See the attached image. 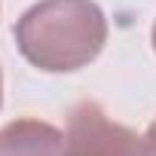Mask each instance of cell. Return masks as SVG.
<instances>
[{
  "mask_svg": "<svg viewBox=\"0 0 156 156\" xmlns=\"http://www.w3.org/2000/svg\"><path fill=\"white\" fill-rule=\"evenodd\" d=\"M153 49H156V25H153Z\"/></svg>",
  "mask_w": 156,
  "mask_h": 156,
  "instance_id": "5",
  "label": "cell"
},
{
  "mask_svg": "<svg viewBox=\"0 0 156 156\" xmlns=\"http://www.w3.org/2000/svg\"><path fill=\"white\" fill-rule=\"evenodd\" d=\"M144 156H156V119L150 122V129L144 135Z\"/></svg>",
  "mask_w": 156,
  "mask_h": 156,
  "instance_id": "4",
  "label": "cell"
},
{
  "mask_svg": "<svg viewBox=\"0 0 156 156\" xmlns=\"http://www.w3.org/2000/svg\"><path fill=\"white\" fill-rule=\"evenodd\" d=\"M64 156H144V138L113 122L101 104L83 101L67 113Z\"/></svg>",
  "mask_w": 156,
  "mask_h": 156,
  "instance_id": "2",
  "label": "cell"
},
{
  "mask_svg": "<svg viewBox=\"0 0 156 156\" xmlns=\"http://www.w3.org/2000/svg\"><path fill=\"white\" fill-rule=\"evenodd\" d=\"M0 156H64V135L40 119H16L0 129Z\"/></svg>",
  "mask_w": 156,
  "mask_h": 156,
  "instance_id": "3",
  "label": "cell"
},
{
  "mask_svg": "<svg viewBox=\"0 0 156 156\" xmlns=\"http://www.w3.org/2000/svg\"><path fill=\"white\" fill-rule=\"evenodd\" d=\"M16 43L40 70H80L104 49L107 19L92 0H40L16 22Z\"/></svg>",
  "mask_w": 156,
  "mask_h": 156,
  "instance_id": "1",
  "label": "cell"
}]
</instances>
